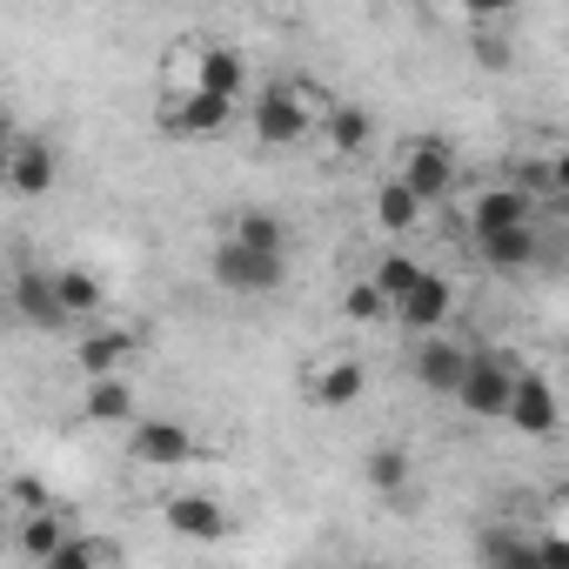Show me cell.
Wrapping results in <instances>:
<instances>
[{
    "instance_id": "1",
    "label": "cell",
    "mask_w": 569,
    "mask_h": 569,
    "mask_svg": "<svg viewBox=\"0 0 569 569\" xmlns=\"http://www.w3.org/2000/svg\"><path fill=\"white\" fill-rule=\"evenodd\" d=\"M316 88H296V81H268L261 94H254V108H248V121H254V141L261 148H302L309 141V128H316Z\"/></svg>"
},
{
    "instance_id": "2",
    "label": "cell",
    "mask_w": 569,
    "mask_h": 569,
    "mask_svg": "<svg viewBox=\"0 0 569 569\" xmlns=\"http://www.w3.org/2000/svg\"><path fill=\"white\" fill-rule=\"evenodd\" d=\"M128 462H141V469H194V462H208V449L194 442V429H181L168 416H134L128 422Z\"/></svg>"
},
{
    "instance_id": "3",
    "label": "cell",
    "mask_w": 569,
    "mask_h": 569,
    "mask_svg": "<svg viewBox=\"0 0 569 569\" xmlns=\"http://www.w3.org/2000/svg\"><path fill=\"white\" fill-rule=\"evenodd\" d=\"M509 389H516V362H509V356H496V349H469V369H462V382H456V402H462V416L502 422V409H509Z\"/></svg>"
},
{
    "instance_id": "4",
    "label": "cell",
    "mask_w": 569,
    "mask_h": 569,
    "mask_svg": "<svg viewBox=\"0 0 569 569\" xmlns=\"http://www.w3.org/2000/svg\"><path fill=\"white\" fill-rule=\"evenodd\" d=\"M208 274H214V289H228V296H274L281 281H289V254H248V248L221 241L208 254Z\"/></svg>"
},
{
    "instance_id": "5",
    "label": "cell",
    "mask_w": 569,
    "mask_h": 569,
    "mask_svg": "<svg viewBox=\"0 0 569 569\" xmlns=\"http://www.w3.org/2000/svg\"><path fill=\"white\" fill-rule=\"evenodd\" d=\"M456 174H462V161H456V148L442 141V134H422V141H409L402 148V188L429 208V201H449V188H456Z\"/></svg>"
},
{
    "instance_id": "6",
    "label": "cell",
    "mask_w": 569,
    "mask_h": 569,
    "mask_svg": "<svg viewBox=\"0 0 569 569\" xmlns=\"http://www.w3.org/2000/svg\"><path fill=\"white\" fill-rule=\"evenodd\" d=\"M502 422H516V436H536V442H549V436L562 429V402H556L549 376H529V369H516V389H509V409H502Z\"/></svg>"
},
{
    "instance_id": "7",
    "label": "cell",
    "mask_w": 569,
    "mask_h": 569,
    "mask_svg": "<svg viewBox=\"0 0 569 569\" xmlns=\"http://www.w3.org/2000/svg\"><path fill=\"white\" fill-rule=\"evenodd\" d=\"M8 188L21 194V201H41V194H54V181H61V154H54V141H34V134H14V148H8Z\"/></svg>"
},
{
    "instance_id": "8",
    "label": "cell",
    "mask_w": 569,
    "mask_h": 569,
    "mask_svg": "<svg viewBox=\"0 0 569 569\" xmlns=\"http://www.w3.org/2000/svg\"><path fill=\"white\" fill-rule=\"evenodd\" d=\"M449 316H456V289H449L442 274H422L416 289L389 309V322H402L409 336H442V322H449Z\"/></svg>"
},
{
    "instance_id": "9",
    "label": "cell",
    "mask_w": 569,
    "mask_h": 569,
    "mask_svg": "<svg viewBox=\"0 0 569 569\" xmlns=\"http://www.w3.org/2000/svg\"><path fill=\"white\" fill-rule=\"evenodd\" d=\"M161 522H168L174 536H188V542H221V536H228V509H221L214 496H201V489H174V496L161 502Z\"/></svg>"
},
{
    "instance_id": "10",
    "label": "cell",
    "mask_w": 569,
    "mask_h": 569,
    "mask_svg": "<svg viewBox=\"0 0 569 569\" xmlns=\"http://www.w3.org/2000/svg\"><path fill=\"white\" fill-rule=\"evenodd\" d=\"M228 121H234V101H221V94H201V88H188V94H174V101L161 108V128H168V134H194V141L221 134Z\"/></svg>"
},
{
    "instance_id": "11",
    "label": "cell",
    "mask_w": 569,
    "mask_h": 569,
    "mask_svg": "<svg viewBox=\"0 0 569 569\" xmlns=\"http://www.w3.org/2000/svg\"><path fill=\"white\" fill-rule=\"evenodd\" d=\"M522 221H536V201H529L516 181L482 188V194L469 201V234H502V228H522Z\"/></svg>"
},
{
    "instance_id": "12",
    "label": "cell",
    "mask_w": 569,
    "mask_h": 569,
    "mask_svg": "<svg viewBox=\"0 0 569 569\" xmlns=\"http://www.w3.org/2000/svg\"><path fill=\"white\" fill-rule=\"evenodd\" d=\"M462 369H469V349L449 342V336H422V349H416V362H409V376H416L429 396H456Z\"/></svg>"
},
{
    "instance_id": "13",
    "label": "cell",
    "mask_w": 569,
    "mask_h": 569,
    "mask_svg": "<svg viewBox=\"0 0 569 569\" xmlns=\"http://www.w3.org/2000/svg\"><path fill=\"white\" fill-rule=\"evenodd\" d=\"M8 296H14V316H21L28 329H48V336L68 329V316H61V302H54V274H48V268H21Z\"/></svg>"
},
{
    "instance_id": "14",
    "label": "cell",
    "mask_w": 569,
    "mask_h": 569,
    "mask_svg": "<svg viewBox=\"0 0 569 569\" xmlns=\"http://www.w3.org/2000/svg\"><path fill=\"white\" fill-rule=\"evenodd\" d=\"M194 88H201V94H221V101H241V88H248V54H241V48H201V54H194Z\"/></svg>"
},
{
    "instance_id": "15",
    "label": "cell",
    "mask_w": 569,
    "mask_h": 569,
    "mask_svg": "<svg viewBox=\"0 0 569 569\" xmlns=\"http://www.w3.org/2000/svg\"><path fill=\"white\" fill-rule=\"evenodd\" d=\"M476 254H482L489 268L516 274V268H536V261H542V234H536V221L502 228V234H476Z\"/></svg>"
},
{
    "instance_id": "16",
    "label": "cell",
    "mask_w": 569,
    "mask_h": 569,
    "mask_svg": "<svg viewBox=\"0 0 569 569\" xmlns=\"http://www.w3.org/2000/svg\"><path fill=\"white\" fill-rule=\"evenodd\" d=\"M54 274V302H61V316L68 322H94L101 316V302H108V289H101V274H88V268H48Z\"/></svg>"
},
{
    "instance_id": "17",
    "label": "cell",
    "mask_w": 569,
    "mask_h": 569,
    "mask_svg": "<svg viewBox=\"0 0 569 569\" xmlns=\"http://www.w3.org/2000/svg\"><path fill=\"white\" fill-rule=\"evenodd\" d=\"M362 389H369V369H362L356 356L322 362V369H316V382H309V396H316L322 409H349V402H362Z\"/></svg>"
},
{
    "instance_id": "18",
    "label": "cell",
    "mask_w": 569,
    "mask_h": 569,
    "mask_svg": "<svg viewBox=\"0 0 569 569\" xmlns=\"http://www.w3.org/2000/svg\"><path fill=\"white\" fill-rule=\"evenodd\" d=\"M476 556H482V569H542V562H536V536H522V529H509V522H489V529L476 536Z\"/></svg>"
},
{
    "instance_id": "19",
    "label": "cell",
    "mask_w": 569,
    "mask_h": 569,
    "mask_svg": "<svg viewBox=\"0 0 569 569\" xmlns=\"http://www.w3.org/2000/svg\"><path fill=\"white\" fill-rule=\"evenodd\" d=\"M228 241L248 248V254H289V221H281L274 208H241L234 228H228Z\"/></svg>"
},
{
    "instance_id": "20",
    "label": "cell",
    "mask_w": 569,
    "mask_h": 569,
    "mask_svg": "<svg viewBox=\"0 0 569 569\" xmlns=\"http://www.w3.org/2000/svg\"><path fill=\"white\" fill-rule=\"evenodd\" d=\"M134 356V336H114V329H88L81 336V349H74V362H81V376L88 382H108V376H121V362Z\"/></svg>"
},
{
    "instance_id": "21",
    "label": "cell",
    "mask_w": 569,
    "mask_h": 569,
    "mask_svg": "<svg viewBox=\"0 0 569 569\" xmlns=\"http://www.w3.org/2000/svg\"><path fill=\"white\" fill-rule=\"evenodd\" d=\"M81 416H88V422H108V429H128L141 409H134V389H128L121 376H108V382H88V402H81Z\"/></svg>"
},
{
    "instance_id": "22",
    "label": "cell",
    "mask_w": 569,
    "mask_h": 569,
    "mask_svg": "<svg viewBox=\"0 0 569 569\" xmlns=\"http://www.w3.org/2000/svg\"><path fill=\"white\" fill-rule=\"evenodd\" d=\"M409 476H416V462H409L402 442H382V449H369V462H362V482H369L376 496H402Z\"/></svg>"
},
{
    "instance_id": "23",
    "label": "cell",
    "mask_w": 569,
    "mask_h": 569,
    "mask_svg": "<svg viewBox=\"0 0 569 569\" xmlns=\"http://www.w3.org/2000/svg\"><path fill=\"white\" fill-rule=\"evenodd\" d=\"M68 536H74V529H68V516H61V509H41V516H21V529H14V542H21V549H28L34 562H48V556H54V549H61Z\"/></svg>"
},
{
    "instance_id": "24",
    "label": "cell",
    "mask_w": 569,
    "mask_h": 569,
    "mask_svg": "<svg viewBox=\"0 0 569 569\" xmlns=\"http://www.w3.org/2000/svg\"><path fill=\"white\" fill-rule=\"evenodd\" d=\"M329 141H336V154H362V148L376 141V121H369V108H356V101L329 108Z\"/></svg>"
},
{
    "instance_id": "25",
    "label": "cell",
    "mask_w": 569,
    "mask_h": 569,
    "mask_svg": "<svg viewBox=\"0 0 569 569\" xmlns=\"http://www.w3.org/2000/svg\"><path fill=\"white\" fill-rule=\"evenodd\" d=\"M376 221H382L389 234H409V228L422 221V201H416V194H409V188H402V181L389 174V181L376 188Z\"/></svg>"
},
{
    "instance_id": "26",
    "label": "cell",
    "mask_w": 569,
    "mask_h": 569,
    "mask_svg": "<svg viewBox=\"0 0 569 569\" xmlns=\"http://www.w3.org/2000/svg\"><path fill=\"white\" fill-rule=\"evenodd\" d=\"M422 274H429V268H416L409 254H382V261H376V274H369V289H376V296L396 309V302L416 289V281H422Z\"/></svg>"
},
{
    "instance_id": "27",
    "label": "cell",
    "mask_w": 569,
    "mask_h": 569,
    "mask_svg": "<svg viewBox=\"0 0 569 569\" xmlns=\"http://www.w3.org/2000/svg\"><path fill=\"white\" fill-rule=\"evenodd\" d=\"M41 569H101V549H94V536H68Z\"/></svg>"
},
{
    "instance_id": "28",
    "label": "cell",
    "mask_w": 569,
    "mask_h": 569,
    "mask_svg": "<svg viewBox=\"0 0 569 569\" xmlns=\"http://www.w3.org/2000/svg\"><path fill=\"white\" fill-rule=\"evenodd\" d=\"M342 316H349V322H389V302L369 289V281H356V289L342 296Z\"/></svg>"
},
{
    "instance_id": "29",
    "label": "cell",
    "mask_w": 569,
    "mask_h": 569,
    "mask_svg": "<svg viewBox=\"0 0 569 569\" xmlns=\"http://www.w3.org/2000/svg\"><path fill=\"white\" fill-rule=\"evenodd\" d=\"M8 496H14V509H21V516L54 509V496H48V482H41V476H14V482H8Z\"/></svg>"
},
{
    "instance_id": "30",
    "label": "cell",
    "mask_w": 569,
    "mask_h": 569,
    "mask_svg": "<svg viewBox=\"0 0 569 569\" xmlns=\"http://www.w3.org/2000/svg\"><path fill=\"white\" fill-rule=\"evenodd\" d=\"M476 61H482L489 74H502V68L516 61V41H509V34H476Z\"/></svg>"
},
{
    "instance_id": "31",
    "label": "cell",
    "mask_w": 569,
    "mask_h": 569,
    "mask_svg": "<svg viewBox=\"0 0 569 569\" xmlns=\"http://www.w3.org/2000/svg\"><path fill=\"white\" fill-rule=\"evenodd\" d=\"M536 562H542V569H569V536H562V529H542V536H536Z\"/></svg>"
},
{
    "instance_id": "32",
    "label": "cell",
    "mask_w": 569,
    "mask_h": 569,
    "mask_svg": "<svg viewBox=\"0 0 569 569\" xmlns=\"http://www.w3.org/2000/svg\"><path fill=\"white\" fill-rule=\"evenodd\" d=\"M8 148H14V114L0 108V154H8Z\"/></svg>"
},
{
    "instance_id": "33",
    "label": "cell",
    "mask_w": 569,
    "mask_h": 569,
    "mask_svg": "<svg viewBox=\"0 0 569 569\" xmlns=\"http://www.w3.org/2000/svg\"><path fill=\"white\" fill-rule=\"evenodd\" d=\"M0 549H8V529H0Z\"/></svg>"
}]
</instances>
